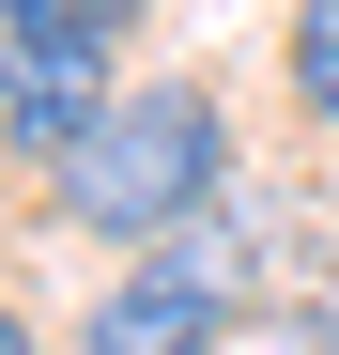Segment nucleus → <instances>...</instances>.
Masks as SVG:
<instances>
[{"mask_svg": "<svg viewBox=\"0 0 339 355\" xmlns=\"http://www.w3.org/2000/svg\"><path fill=\"white\" fill-rule=\"evenodd\" d=\"M154 0H0V46H124Z\"/></svg>", "mask_w": 339, "mask_h": 355, "instance_id": "20e7f679", "label": "nucleus"}, {"mask_svg": "<svg viewBox=\"0 0 339 355\" xmlns=\"http://www.w3.org/2000/svg\"><path fill=\"white\" fill-rule=\"evenodd\" d=\"M0 355H31V340H16V309H0Z\"/></svg>", "mask_w": 339, "mask_h": 355, "instance_id": "423d86ee", "label": "nucleus"}, {"mask_svg": "<svg viewBox=\"0 0 339 355\" xmlns=\"http://www.w3.org/2000/svg\"><path fill=\"white\" fill-rule=\"evenodd\" d=\"M293 93H309V124H339V0L293 16Z\"/></svg>", "mask_w": 339, "mask_h": 355, "instance_id": "39448f33", "label": "nucleus"}, {"mask_svg": "<svg viewBox=\"0 0 339 355\" xmlns=\"http://www.w3.org/2000/svg\"><path fill=\"white\" fill-rule=\"evenodd\" d=\"M216 340H232V248H185V232L139 278H108L77 324V355H216Z\"/></svg>", "mask_w": 339, "mask_h": 355, "instance_id": "f03ea898", "label": "nucleus"}, {"mask_svg": "<svg viewBox=\"0 0 339 355\" xmlns=\"http://www.w3.org/2000/svg\"><path fill=\"white\" fill-rule=\"evenodd\" d=\"M216 170H232L216 93H201V78H154V93H124V108L93 124V155H62V216L108 232V248H170V232L216 201Z\"/></svg>", "mask_w": 339, "mask_h": 355, "instance_id": "f257e3e1", "label": "nucleus"}, {"mask_svg": "<svg viewBox=\"0 0 339 355\" xmlns=\"http://www.w3.org/2000/svg\"><path fill=\"white\" fill-rule=\"evenodd\" d=\"M108 46H0V139L16 155H93V124H108Z\"/></svg>", "mask_w": 339, "mask_h": 355, "instance_id": "7ed1b4c3", "label": "nucleus"}]
</instances>
